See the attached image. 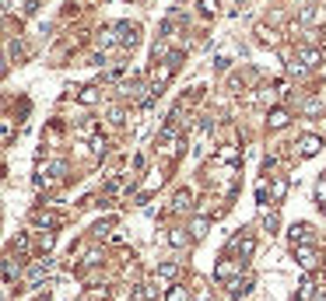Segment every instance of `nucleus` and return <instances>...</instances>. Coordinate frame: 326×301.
I'll return each mask as SVG.
<instances>
[{"label":"nucleus","instance_id":"nucleus-1","mask_svg":"<svg viewBox=\"0 0 326 301\" xmlns=\"http://www.w3.org/2000/svg\"><path fill=\"white\" fill-rule=\"evenodd\" d=\"M319 63V49H312V46H298L295 49V63H291V70L295 74H305V70H312Z\"/></svg>","mask_w":326,"mask_h":301},{"label":"nucleus","instance_id":"nucleus-2","mask_svg":"<svg viewBox=\"0 0 326 301\" xmlns=\"http://www.w3.org/2000/svg\"><path fill=\"white\" fill-rule=\"evenodd\" d=\"M295 259H298V266L302 270H316L319 266V249H312V245H295Z\"/></svg>","mask_w":326,"mask_h":301},{"label":"nucleus","instance_id":"nucleus-3","mask_svg":"<svg viewBox=\"0 0 326 301\" xmlns=\"http://www.w3.org/2000/svg\"><path fill=\"white\" fill-rule=\"evenodd\" d=\"M295 147H298V154H302V158H312V154H319L323 140H319V137H312V133H305V137H302Z\"/></svg>","mask_w":326,"mask_h":301},{"label":"nucleus","instance_id":"nucleus-4","mask_svg":"<svg viewBox=\"0 0 326 301\" xmlns=\"http://www.w3.org/2000/svg\"><path fill=\"white\" fill-rule=\"evenodd\" d=\"M119 32H123V35H119V42H123L126 49H134V46L141 42V28H137V25H126V21H123V25H119Z\"/></svg>","mask_w":326,"mask_h":301},{"label":"nucleus","instance_id":"nucleus-5","mask_svg":"<svg viewBox=\"0 0 326 301\" xmlns=\"http://www.w3.org/2000/svg\"><path fill=\"white\" fill-rule=\"evenodd\" d=\"M32 221H35L39 228H56V224H63V217H60V214H49V210H35V214H32Z\"/></svg>","mask_w":326,"mask_h":301},{"label":"nucleus","instance_id":"nucleus-6","mask_svg":"<svg viewBox=\"0 0 326 301\" xmlns=\"http://www.w3.org/2000/svg\"><path fill=\"white\" fill-rule=\"evenodd\" d=\"M312 238V224H291V242L295 245H305Z\"/></svg>","mask_w":326,"mask_h":301},{"label":"nucleus","instance_id":"nucleus-7","mask_svg":"<svg viewBox=\"0 0 326 301\" xmlns=\"http://www.w3.org/2000/svg\"><path fill=\"white\" fill-rule=\"evenodd\" d=\"M116 32H119V25H112V28H102V32H98V46H102V49H112V46H116V39H119Z\"/></svg>","mask_w":326,"mask_h":301},{"label":"nucleus","instance_id":"nucleus-8","mask_svg":"<svg viewBox=\"0 0 326 301\" xmlns=\"http://www.w3.org/2000/svg\"><path fill=\"white\" fill-rule=\"evenodd\" d=\"M21 273V263L14 259H4V287H14V277Z\"/></svg>","mask_w":326,"mask_h":301},{"label":"nucleus","instance_id":"nucleus-9","mask_svg":"<svg viewBox=\"0 0 326 301\" xmlns=\"http://www.w3.org/2000/svg\"><path fill=\"white\" fill-rule=\"evenodd\" d=\"M46 266H49L46 259H42V263H35V266H32V270L25 273V280H28L32 287H39V284H42V277H46Z\"/></svg>","mask_w":326,"mask_h":301},{"label":"nucleus","instance_id":"nucleus-10","mask_svg":"<svg viewBox=\"0 0 326 301\" xmlns=\"http://www.w3.org/2000/svg\"><path fill=\"white\" fill-rule=\"evenodd\" d=\"M232 277H235V263L232 259H225V263L214 266V280H232Z\"/></svg>","mask_w":326,"mask_h":301},{"label":"nucleus","instance_id":"nucleus-11","mask_svg":"<svg viewBox=\"0 0 326 301\" xmlns=\"http://www.w3.org/2000/svg\"><path fill=\"white\" fill-rule=\"evenodd\" d=\"M249 287H252V277H245V280L239 277V280H232V284H228V294H232V298H242Z\"/></svg>","mask_w":326,"mask_h":301},{"label":"nucleus","instance_id":"nucleus-12","mask_svg":"<svg viewBox=\"0 0 326 301\" xmlns=\"http://www.w3.org/2000/svg\"><path fill=\"white\" fill-rule=\"evenodd\" d=\"M232 249H235V252H242V256H252V249H256V242H252V238H249V235H239V238H232Z\"/></svg>","mask_w":326,"mask_h":301},{"label":"nucleus","instance_id":"nucleus-13","mask_svg":"<svg viewBox=\"0 0 326 301\" xmlns=\"http://www.w3.org/2000/svg\"><path fill=\"white\" fill-rule=\"evenodd\" d=\"M175 277H179V266H175V263H162V266H158V280H162V284L175 280Z\"/></svg>","mask_w":326,"mask_h":301},{"label":"nucleus","instance_id":"nucleus-14","mask_svg":"<svg viewBox=\"0 0 326 301\" xmlns=\"http://www.w3.org/2000/svg\"><path fill=\"white\" fill-rule=\"evenodd\" d=\"M256 35H259V42H267V46H277V42H281V35H277L274 28H267V25H259Z\"/></svg>","mask_w":326,"mask_h":301},{"label":"nucleus","instance_id":"nucleus-15","mask_svg":"<svg viewBox=\"0 0 326 301\" xmlns=\"http://www.w3.org/2000/svg\"><path fill=\"white\" fill-rule=\"evenodd\" d=\"M288 119H291V116H288V112H284V109H274V112H270V116H267V123H270V126H274V130H281V126H288Z\"/></svg>","mask_w":326,"mask_h":301},{"label":"nucleus","instance_id":"nucleus-16","mask_svg":"<svg viewBox=\"0 0 326 301\" xmlns=\"http://www.w3.org/2000/svg\"><path fill=\"white\" fill-rule=\"evenodd\" d=\"M78 102H81V105H95V102H98V88H95V84H88V88H81Z\"/></svg>","mask_w":326,"mask_h":301},{"label":"nucleus","instance_id":"nucleus-17","mask_svg":"<svg viewBox=\"0 0 326 301\" xmlns=\"http://www.w3.org/2000/svg\"><path fill=\"white\" fill-rule=\"evenodd\" d=\"M189 203H193V193H189V189H179V193H175V200H172V207H175V210H186Z\"/></svg>","mask_w":326,"mask_h":301},{"label":"nucleus","instance_id":"nucleus-18","mask_svg":"<svg viewBox=\"0 0 326 301\" xmlns=\"http://www.w3.org/2000/svg\"><path fill=\"white\" fill-rule=\"evenodd\" d=\"M284 193H288V182H284V179H274V182H270V196L281 203V200H284Z\"/></svg>","mask_w":326,"mask_h":301},{"label":"nucleus","instance_id":"nucleus-19","mask_svg":"<svg viewBox=\"0 0 326 301\" xmlns=\"http://www.w3.org/2000/svg\"><path fill=\"white\" fill-rule=\"evenodd\" d=\"M218 158H221V161H228V165H232V161H239V147H235V144H225V147L218 150Z\"/></svg>","mask_w":326,"mask_h":301},{"label":"nucleus","instance_id":"nucleus-20","mask_svg":"<svg viewBox=\"0 0 326 301\" xmlns=\"http://www.w3.org/2000/svg\"><path fill=\"white\" fill-rule=\"evenodd\" d=\"M151 56H155V63H162V60L172 56V53H168V46H165L162 39H158V42H155V49H151Z\"/></svg>","mask_w":326,"mask_h":301},{"label":"nucleus","instance_id":"nucleus-21","mask_svg":"<svg viewBox=\"0 0 326 301\" xmlns=\"http://www.w3.org/2000/svg\"><path fill=\"white\" fill-rule=\"evenodd\" d=\"M193 298H197V301H207V298H211V291H207V280H197V284H193Z\"/></svg>","mask_w":326,"mask_h":301},{"label":"nucleus","instance_id":"nucleus-22","mask_svg":"<svg viewBox=\"0 0 326 301\" xmlns=\"http://www.w3.org/2000/svg\"><path fill=\"white\" fill-rule=\"evenodd\" d=\"M259 217H263V228H270V231L277 228V214H274V210H267V207H263V214H259Z\"/></svg>","mask_w":326,"mask_h":301},{"label":"nucleus","instance_id":"nucleus-23","mask_svg":"<svg viewBox=\"0 0 326 301\" xmlns=\"http://www.w3.org/2000/svg\"><path fill=\"white\" fill-rule=\"evenodd\" d=\"M91 150H95V154L102 158V154L109 150V140H105V137H95V140H91Z\"/></svg>","mask_w":326,"mask_h":301},{"label":"nucleus","instance_id":"nucleus-24","mask_svg":"<svg viewBox=\"0 0 326 301\" xmlns=\"http://www.w3.org/2000/svg\"><path fill=\"white\" fill-rule=\"evenodd\" d=\"M105 116H109V123H123V109H119V105H109Z\"/></svg>","mask_w":326,"mask_h":301},{"label":"nucleus","instance_id":"nucleus-25","mask_svg":"<svg viewBox=\"0 0 326 301\" xmlns=\"http://www.w3.org/2000/svg\"><path fill=\"white\" fill-rule=\"evenodd\" d=\"M168 301H186V287H168Z\"/></svg>","mask_w":326,"mask_h":301},{"label":"nucleus","instance_id":"nucleus-26","mask_svg":"<svg viewBox=\"0 0 326 301\" xmlns=\"http://www.w3.org/2000/svg\"><path fill=\"white\" fill-rule=\"evenodd\" d=\"M168 242H172V245H175V249H179V245H186V235H182V231H179V228H175V231H172V235H168Z\"/></svg>","mask_w":326,"mask_h":301},{"label":"nucleus","instance_id":"nucleus-27","mask_svg":"<svg viewBox=\"0 0 326 301\" xmlns=\"http://www.w3.org/2000/svg\"><path fill=\"white\" fill-rule=\"evenodd\" d=\"M218 4H221V0H200V11H204V14H214Z\"/></svg>","mask_w":326,"mask_h":301},{"label":"nucleus","instance_id":"nucleus-28","mask_svg":"<svg viewBox=\"0 0 326 301\" xmlns=\"http://www.w3.org/2000/svg\"><path fill=\"white\" fill-rule=\"evenodd\" d=\"M200 235H207V221H204V217L193 221V238H200Z\"/></svg>","mask_w":326,"mask_h":301},{"label":"nucleus","instance_id":"nucleus-29","mask_svg":"<svg viewBox=\"0 0 326 301\" xmlns=\"http://www.w3.org/2000/svg\"><path fill=\"white\" fill-rule=\"evenodd\" d=\"M312 18H316V7H312V4H309V7H302V25H309Z\"/></svg>","mask_w":326,"mask_h":301},{"label":"nucleus","instance_id":"nucleus-30","mask_svg":"<svg viewBox=\"0 0 326 301\" xmlns=\"http://www.w3.org/2000/svg\"><path fill=\"white\" fill-rule=\"evenodd\" d=\"M14 140V130H11V119H4V144Z\"/></svg>","mask_w":326,"mask_h":301},{"label":"nucleus","instance_id":"nucleus-31","mask_svg":"<svg viewBox=\"0 0 326 301\" xmlns=\"http://www.w3.org/2000/svg\"><path fill=\"white\" fill-rule=\"evenodd\" d=\"M14 245H18V249L25 252V249H28V235H18V238H14Z\"/></svg>","mask_w":326,"mask_h":301},{"label":"nucleus","instance_id":"nucleus-32","mask_svg":"<svg viewBox=\"0 0 326 301\" xmlns=\"http://www.w3.org/2000/svg\"><path fill=\"white\" fill-rule=\"evenodd\" d=\"M4 7H7V11H14V0H4Z\"/></svg>","mask_w":326,"mask_h":301},{"label":"nucleus","instance_id":"nucleus-33","mask_svg":"<svg viewBox=\"0 0 326 301\" xmlns=\"http://www.w3.org/2000/svg\"><path fill=\"white\" fill-rule=\"evenodd\" d=\"M235 4H239V7H245V4H252V0H235Z\"/></svg>","mask_w":326,"mask_h":301}]
</instances>
